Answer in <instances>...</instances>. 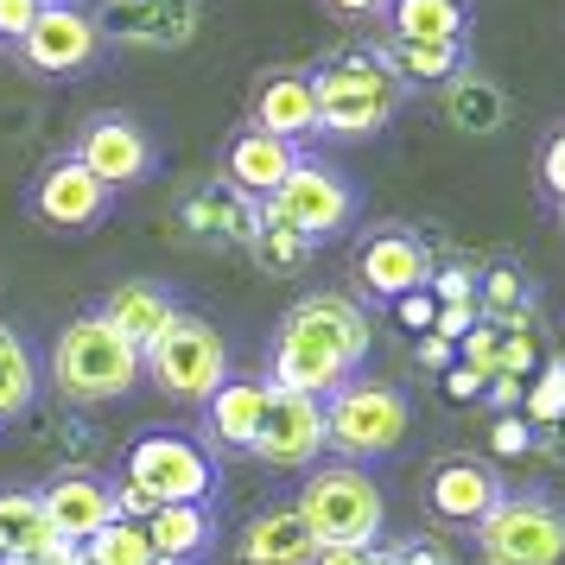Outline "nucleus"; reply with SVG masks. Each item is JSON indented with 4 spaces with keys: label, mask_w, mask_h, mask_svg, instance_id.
Returning a JSON list of instances; mask_svg holds the SVG:
<instances>
[{
    "label": "nucleus",
    "mask_w": 565,
    "mask_h": 565,
    "mask_svg": "<svg viewBox=\"0 0 565 565\" xmlns=\"http://www.w3.org/2000/svg\"><path fill=\"white\" fill-rule=\"evenodd\" d=\"M401 77L382 64V52L369 45H350V52H331L318 71H311V103H318V134H337V140H362V134H382L401 108Z\"/></svg>",
    "instance_id": "f257e3e1"
},
{
    "label": "nucleus",
    "mask_w": 565,
    "mask_h": 565,
    "mask_svg": "<svg viewBox=\"0 0 565 565\" xmlns=\"http://www.w3.org/2000/svg\"><path fill=\"white\" fill-rule=\"evenodd\" d=\"M147 382V362L134 343L108 331L96 311L71 318L52 343V387L77 407H108V401H128L134 387Z\"/></svg>",
    "instance_id": "f03ea898"
},
{
    "label": "nucleus",
    "mask_w": 565,
    "mask_h": 565,
    "mask_svg": "<svg viewBox=\"0 0 565 565\" xmlns=\"http://www.w3.org/2000/svg\"><path fill=\"white\" fill-rule=\"evenodd\" d=\"M292 509L306 514L318 546H375L382 521H387L382 489H375V477L362 463H324V470H311Z\"/></svg>",
    "instance_id": "7ed1b4c3"
},
{
    "label": "nucleus",
    "mask_w": 565,
    "mask_h": 565,
    "mask_svg": "<svg viewBox=\"0 0 565 565\" xmlns=\"http://www.w3.org/2000/svg\"><path fill=\"white\" fill-rule=\"evenodd\" d=\"M140 362H147V375H153V387L166 401H198V407H204L210 394L230 382V343H223V331H216L210 318H198V311H179V318L140 350Z\"/></svg>",
    "instance_id": "20e7f679"
},
{
    "label": "nucleus",
    "mask_w": 565,
    "mask_h": 565,
    "mask_svg": "<svg viewBox=\"0 0 565 565\" xmlns=\"http://www.w3.org/2000/svg\"><path fill=\"white\" fill-rule=\"evenodd\" d=\"M324 433H331V451H343V463H369L407 445L413 407L387 382H343L324 401Z\"/></svg>",
    "instance_id": "39448f33"
},
{
    "label": "nucleus",
    "mask_w": 565,
    "mask_h": 565,
    "mask_svg": "<svg viewBox=\"0 0 565 565\" xmlns=\"http://www.w3.org/2000/svg\"><path fill=\"white\" fill-rule=\"evenodd\" d=\"M483 565H565V509L553 495H502L477 521Z\"/></svg>",
    "instance_id": "423d86ee"
},
{
    "label": "nucleus",
    "mask_w": 565,
    "mask_h": 565,
    "mask_svg": "<svg viewBox=\"0 0 565 565\" xmlns=\"http://www.w3.org/2000/svg\"><path fill=\"white\" fill-rule=\"evenodd\" d=\"M121 477L147 489L153 502H210L216 489V458L184 433H140L121 458Z\"/></svg>",
    "instance_id": "0eeeda50"
},
{
    "label": "nucleus",
    "mask_w": 565,
    "mask_h": 565,
    "mask_svg": "<svg viewBox=\"0 0 565 565\" xmlns=\"http://www.w3.org/2000/svg\"><path fill=\"white\" fill-rule=\"evenodd\" d=\"M260 210L280 216V223H292V230L311 235V242H324V235L350 230V216H356V191H350V179H343L337 166L299 153V166L286 172V184Z\"/></svg>",
    "instance_id": "6e6552de"
},
{
    "label": "nucleus",
    "mask_w": 565,
    "mask_h": 565,
    "mask_svg": "<svg viewBox=\"0 0 565 565\" xmlns=\"http://www.w3.org/2000/svg\"><path fill=\"white\" fill-rule=\"evenodd\" d=\"M274 337L343 362L350 375H356L362 356L375 350V324H369V311H362L356 299H343V292H311V299H299V306L280 318V331Z\"/></svg>",
    "instance_id": "1a4fd4ad"
},
{
    "label": "nucleus",
    "mask_w": 565,
    "mask_h": 565,
    "mask_svg": "<svg viewBox=\"0 0 565 565\" xmlns=\"http://www.w3.org/2000/svg\"><path fill=\"white\" fill-rule=\"evenodd\" d=\"M96 52H103V26L77 0H45L32 32L13 45V57L26 64L32 77H77V71L96 64Z\"/></svg>",
    "instance_id": "9d476101"
},
{
    "label": "nucleus",
    "mask_w": 565,
    "mask_h": 565,
    "mask_svg": "<svg viewBox=\"0 0 565 565\" xmlns=\"http://www.w3.org/2000/svg\"><path fill=\"white\" fill-rule=\"evenodd\" d=\"M324 451H331L324 401L267 387V413H260V433H255V445H248V458H260L267 470H311Z\"/></svg>",
    "instance_id": "9b49d317"
},
{
    "label": "nucleus",
    "mask_w": 565,
    "mask_h": 565,
    "mask_svg": "<svg viewBox=\"0 0 565 565\" xmlns=\"http://www.w3.org/2000/svg\"><path fill=\"white\" fill-rule=\"evenodd\" d=\"M108 210H115V191L77 153H57L32 179V216L45 230H96V223H108Z\"/></svg>",
    "instance_id": "f8f14e48"
},
{
    "label": "nucleus",
    "mask_w": 565,
    "mask_h": 565,
    "mask_svg": "<svg viewBox=\"0 0 565 565\" xmlns=\"http://www.w3.org/2000/svg\"><path fill=\"white\" fill-rule=\"evenodd\" d=\"M96 26H103V39H115V45L184 52V45L204 32V7H198V0H103Z\"/></svg>",
    "instance_id": "ddd939ff"
},
{
    "label": "nucleus",
    "mask_w": 565,
    "mask_h": 565,
    "mask_svg": "<svg viewBox=\"0 0 565 565\" xmlns=\"http://www.w3.org/2000/svg\"><path fill=\"white\" fill-rule=\"evenodd\" d=\"M71 153L96 172V179L108 184V191H128V184H147L153 179V140H147V128L140 121H128V115H96V121H83L77 147Z\"/></svg>",
    "instance_id": "4468645a"
},
{
    "label": "nucleus",
    "mask_w": 565,
    "mask_h": 565,
    "mask_svg": "<svg viewBox=\"0 0 565 565\" xmlns=\"http://www.w3.org/2000/svg\"><path fill=\"white\" fill-rule=\"evenodd\" d=\"M433 280V248L419 242L413 230H375L362 235L356 248V286L369 292V299H407V292H419V286Z\"/></svg>",
    "instance_id": "2eb2a0df"
},
{
    "label": "nucleus",
    "mask_w": 565,
    "mask_h": 565,
    "mask_svg": "<svg viewBox=\"0 0 565 565\" xmlns=\"http://www.w3.org/2000/svg\"><path fill=\"white\" fill-rule=\"evenodd\" d=\"M179 230L198 235L204 248H248L260 230V204L242 198L235 184H204L179 204Z\"/></svg>",
    "instance_id": "dca6fc26"
},
{
    "label": "nucleus",
    "mask_w": 565,
    "mask_h": 565,
    "mask_svg": "<svg viewBox=\"0 0 565 565\" xmlns=\"http://www.w3.org/2000/svg\"><path fill=\"white\" fill-rule=\"evenodd\" d=\"M39 502H45V521H52V534L64 546H83L89 534H103L108 521H115V495H108L103 477H89V470H64L52 483L39 489Z\"/></svg>",
    "instance_id": "f3484780"
},
{
    "label": "nucleus",
    "mask_w": 565,
    "mask_h": 565,
    "mask_svg": "<svg viewBox=\"0 0 565 565\" xmlns=\"http://www.w3.org/2000/svg\"><path fill=\"white\" fill-rule=\"evenodd\" d=\"M292 166H299V147L280 140V134H260V128H242L230 147H223V184H235V191L255 198V204H267V198L280 191Z\"/></svg>",
    "instance_id": "a211bd4d"
},
{
    "label": "nucleus",
    "mask_w": 565,
    "mask_h": 565,
    "mask_svg": "<svg viewBox=\"0 0 565 565\" xmlns=\"http://www.w3.org/2000/svg\"><path fill=\"white\" fill-rule=\"evenodd\" d=\"M426 502H433L438 521L477 527V521L502 502V483H495V470L477 463V458H445V463H433V477H426Z\"/></svg>",
    "instance_id": "6ab92c4d"
},
{
    "label": "nucleus",
    "mask_w": 565,
    "mask_h": 565,
    "mask_svg": "<svg viewBox=\"0 0 565 565\" xmlns=\"http://www.w3.org/2000/svg\"><path fill=\"white\" fill-rule=\"evenodd\" d=\"M96 318H103L121 343L147 350V343L179 318V299H172V286H159V280H121V286H108V292H103Z\"/></svg>",
    "instance_id": "aec40b11"
},
{
    "label": "nucleus",
    "mask_w": 565,
    "mask_h": 565,
    "mask_svg": "<svg viewBox=\"0 0 565 565\" xmlns=\"http://www.w3.org/2000/svg\"><path fill=\"white\" fill-rule=\"evenodd\" d=\"M242 565H311L318 559V534L306 527V514L292 509H267L242 527V546H235Z\"/></svg>",
    "instance_id": "412c9836"
},
{
    "label": "nucleus",
    "mask_w": 565,
    "mask_h": 565,
    "mask_svg": "<svg viewBox=\"0 0 565 565\" xmlns=\"http://www.w3.org/2000/svg\"><path fill=\"white\" fill-rule=\"evenodd\" d=\"M248 128L260 134H280V140H311L318 134V103H311V77L299 71H274V77L255 83V121Z\"/></svg>",
    "instance_id": "4be33fe9"
},
{
    "label": "nucleus",
    "mask_w": 565,
    "mask_h": 565,
    "mask_svg": "<svg viewBox=\"0 0 565 565\" xmlns=\"http://www.w3.org/2000/svg\"><path fill=\"white\" fill-rule=\"evenodd\" d=\"M260 413H267V382H248V375H230L204 401V426L210 445H230V451H248L260 433Z\"/></svg>",
    "instance_id": "5701e85b"
},
{
    "label": "nucleus",
    "mask_w": 565,
    "mask_h": 565,
    "mask_svg": "<svg viewBox=\"0 0 565 565\" xmlns=\"http://www.w3.org/2000/svg\"><path fill=\"white\" fill-rule=\"evenodd\" d=\"M147 540H153L159 559L198 565V559H210V546H216V514H210L204 502H159L153 521H147Z\"/></svg>",
    "instance_id": "b1692460"
},
{
    "label": "nucleus",
    "mask_w": 565,
    "mask_h": 565,
    "mask_svg": "<svg viewBox=\"0 0 565 565\" xmlns=\"http://www.w3.org/2000/svg\"><path fill=\"white\" fill-rule=\"evenodd\" d=\"M438 108H445V121L458 134H495L509 121V96H502V83L483 77V71H470L463 64L458 77L438 83Z\"/></svg>",
    "instance_id": "393cba45"
},
{
    "label": "nucleus",
    "mask_w": 565,
    "mask_h": 565,
    "mask_svg": "<svg viewBox=\"0 0 565 565\" xmlns=\"http://www.w3.org/2000/svg\"><path fill=\"white\" fill-rule=\"evenodd\" d=\"M0 540H7V559H39V553H57L64 546L52 534V521H45L39 489H7L0 495Z\"/></svg>",
    "instance_id": "a878e982"
},
{
    "label": "nucleus",
    "mask_w": 565,
    "mask_h": 565,
    "mask_svg": "<svg viewBox=\"0 0 565 565\" xmlns=\"http://www.w3.org/2000/svg\"><path fill=\"white\" fill-rule=\"evenodd\" d=\"M394 39H433V45H463L470 7L463 0H387Z\"/></svg>",
    "instance_id": "bb28decb"
},
{
    "label": "nucleus",
    "mask_w": 565,
    "mask_h": 565,
    "mask_svg": "<svg viewBox=\"0 0 565 565\" xmlns=\"http://www.w3.org/2000/svg\"><path fill=\"white\" fill-rule=\"evenodd\" d=\"M382 64L401 77V89H438L445 77L463 71V45H433V39H387L382 45Z\"/></svg>",
    "instance_id": "cd10ccee"
},
{
    "label": "nucleus",
    "mask_w": 565,
    "mask_h": 565,
    "mask_svg": "<svg viewBox=\"0 0 565 565\" xmlns=\"http://www.w3.org/2000/svg\"><path fill=\"white\" fill-rule=\"evenodd\" d=\"M248 255H255V267L267 274V280H292V274H306V267H311L318 242H311V235H299L292 223H280V216H267V210H260V230H255V242H248Z\"/></svg>",
    "instance_id": "c85d7f7f"
},
{
    "label": "nucleus",
    "mask_w": 565,
    "mask_h": 565,
    "mask_svg": "<svg viewBox=\"0 0 565 565\" xmlns=\"http://www.w3.org/2000/svg\"><path fill=\"white\" fill-rule=\"evenodd\" d=\"M32 401H39V362H32L26 337L0 324V426L32 413Z\"/></svg>",
    "instance_id": "c756f323"
},
{
    "label": "nucleus",
    "mask_w": 565,
    "mask_h": 565,
    "mask_svg": "<svg viewBox=\"0 0 565 565\" xmlns=\"http://www.w3.org/2000/svg\"><path fill=\"white\" fill-rule=\"evenodd\" d=\"M477 311L483 318H521V311H534V286H527V274L514 267V260H489L483 274H477Z\"/></svg>",
    "instance_id": "7c9ffc66"
},
{
    "label": "nucleus",
    "mask_w": 565,
    "mask_h": 565,
    "mask_svg": "<svg viewBox=\"0 0 565 565\" xmlns=\"http://www.w3.org/2000/svg\"><path fill=\"white\" fill-rule=\"evenodd\" d=\"M77 559L83 565H159V553L140 521H108L103 534H89L77 546Z\"/></svg>",
    "instance_id": "2f4dec72"
},
{
    "label": "nucleus",
    "mask_w": 565,
    "mask_h": 565,
    "mask_svg": "<svg viewBox=\"0 0 565 565\" xmlns=\"http://www.w3.org/2000/svg\"><path fill=\"white\" fill-rule=\"evenodd\" d=\"M521 419H527V426H553V419H565V350L559 356H546L534 369V375H527V401H521Z\"/></svg>",
    "instance_id": "473e14b6"
},
{
    "label": "nucleus",
    "mask_w": 565,
    "mask_h": 565,
    "mask_svg": "<svg viewBox=\"0 0 565 565\" xmlns=\"http://www.w3.org/2000/svg\"><path fill=\"white\" fill-rule=\"evenodd\" d=\"M540 369V331H534V311L521 318H502V375H534Z\"/></svg>",
    "instance_id": "72a5a7b5"
},
{
    "label": "nucleus",
    "mask_w": 565,
    "mask_h": 565,
    "mask_svg": "<svg viewBox=\"0 0 565 565\" xmlns=\"http://www.w3.org/2000/svg\"><path fill=\"white\" fill-rule=\"evenodd\" d=\"M458 362H470L483 382L502 375V324H495V318H477V324L458 337Z\"/></svg>",
    "instance_id": "f704fd0d"
},
{
    "label": "nucleus",
    "mask_w": 565,
    "mask_h": 565,
    "mask_svg": "<svg viewBox=\"0 0 565 565\" xmlns=\"http://www.w3.org/2000/svg\"><path fill=\"white\" fill-rule=\"evenodd\" d=\"M489 451H495V458H527V451H534V426H527L521 413H495V426H489Z\"/></svg>",
    "instance_id": "c9c22d12"
},
{
    "label": "nucleus",
    "mask_w": 565,
    "mask_h": 565,
    "mask_svg": "<svg viewBox=\"0 0 565 565\" xmlns=\"http://www.w3.org/2000/svg\"><path fill=\"white\" fill-rule=\"evenodd\" d=\"M438 306H477V274L470 267H433V280H426Z\"/></svg>",
    "instance_id": "e433bc0d"
},
{
    "label": "nucleus",
    "mask_w": 565,
    "mask_h": 565,
    "mask_svg": "<svg viewBox=\"0 0 565 565\" xmlns=\"http://www.w3.org/2000/svg\"><path fill=\"white\" fill-rule=\"evenodd\" d=\"M394 318H401V331H413V337H426L438 324V299L419 286V292H407V299H394Z\"/></svg>",
    "instance_id": "4c0bfd02"
},
{
    "label": "nucleus",
    "mask_w": 565,
    "mask_h": 565,
    "mask_svg": "<svg viewBox=\"0 0 565 565\" xmlns=\"http://www.w3.org/2000/svg\"><path fill=\"white\" fill-rule=\"evenodd\" d=\"M39 7H45V0H0V45H7V52H13V45L32 32Z\"/></svg>",
    "instance_id": "58836bf2"
},
{
    "label": "nucleus",
    "mask_w": 565,
    "mask_h": 565,
    "mask_svg": "<svg viewBox=\"0 0 565 565\" xmlns=\"http://www.w3.org/2000/svg\"><path fill=\"white\" fill-rule=\"evenodd\" d=\"M375 565H451V553L433 546V540H401V546L375 553Z\"/></svg>",
    "instance_id": "ea45409f"
},
{
    "label": "nucleus",
    "mask_w": 565,
    "mask_h": 565,
    "mask_svg": "<svg viewBox=\"0 0 565 565\" xmlns=\"http://www.w3.org/2000/svg\"><path fill=\"white\" fill-rule=\"evenodd\" d=\"M540 184H546V191L565 204V128L553 134L546 147H540Z\"/></svg>",
    "instance_id": "a19ab883"
},
{
    "label": "nucleus",
    "mask_w": 565,
    "mask_h": 565,
    "mask_svg": "<svg viewBox=\"0 0 565 565\" xmlns=\"http://www.w3.org/2000/svg\"><path fill=\"white\" fill-rule=\"evenodd\" d=\"M483 394H489V407H495V413H521V401H527V382H521V375H489Z\"/></svg>",
    "instance_id": "79ce46f5"
},
{
    "label": "nucleus",
    "mask_w": 565,
    "mask_h": 565,
    "mask_svg": "<svg viewBox=\"0 0 565 565\" xmlns=\"http://www.w3.org/2000/svg\"><path fill=\"white\" fill-rule=\"evenodd\" d=\"M451 362H458V343H451V337H438V331H426V337H419V369H433V375H445Z\"/></svg>",
    "instance_id": "37998d69"
},
{
    "label": "nucleus",
    "mask_w": 565,
    "mask_h": 565,
    "mask_svg": "<svg viewBox=\"0 0 565 565\" xmlns=\"http://www.w3.org/2000/svg\"><path fill=\"white\" fill-rule=\"evenodd\" d=\"M438 382H445V394H451V401H477V394H483V375H477L470 362H451Z\"/></svg>",
    "instance_id": "c03bdc74"
},
{
    "label": "nucleus",
    "mask_w": 565,
    "mask_h": 565,
    "mask_svg": "<svg viewBox=\"0 0 565 565\" xmlns=\"http://www.w3.org/2000/svg\"><path fill=\"white\" fill-rule=\"evenodd\" d=\"M477 318H483V311H477V306H438V324H433V331H438V337H451V343H458V337L470 331Z\"/></svg>",
    "instance_id": "a18cd8bd"
},
{
    "label": "nucleus",
    "mask_w": 565,
    "mask_h": 565,
    "mask_svg": "<svg viewBox=\"0 0 565 565\" xmlns=\"http://www.w3.org/2000/svg\"><path fill=\"white\" fill-rule=\"evenodd\" d=\"M311 565H375V546H318Z\"/></svg>",
    "instance_id": "49530a36"
},
{
    "label": "nucleus",
    "mask_w": 565,
    "mask_h": 565,
    "mask_svg": "<svg viewBox=\"0 0 565 565\" xmlns=\"http://www.w3.org/2000/svg\"><path fill=\"white\" fill-rule=\"evenodd\" d=\"M534 451H540V458H553V463H565V419L534 426Z\"/></svg>",
    "instance_id": "de8ad7c7"
},
{
    "label": "nucleus",
    "mask_w": 565,
    "mask_h": 565,
    "mask_svg": "<svg viewBox=\"0 0 565 565\" xmlns=\"http://www.w3.org/2000/svg\"><path fill=\"white\" fill-rule=\"evenodd\" d=\"M337 20H382L387 13V0H324Z\"/></svg>",
    "instance_id": "09e8293b"
},
{
    "label": "nucleus",
    "mask_w": 565,
    "mask_h": 565,
    "mask_svg": "<svg viewBox=\"0 0 565 565\" xmlns=\"http://www.w3.org/2000/svg\"><path fill=\"white\" fill-rule=\"evenodd\" d=\"M0 565H83L77 546H57V553H39V559H0Z\"/></svg>",
    "instance_id": "8fccbe9b"
},
{
    "label": "nucleus",
    "mask_w": 565,
    "mask_h": 565,
    "mask_svg": "<svg viewBox=\"0 0 565 565\" xmlns=\"http://www.w3.org/2000/svg\"><path fill=\"white\" fill-rule=\"evenodd\" d=\"M559 230H565V204H559Z\"/></svg>",
    "instance_id": "3c124183"
},
{
    "label": "nucleus",
    "mask_w": 565,
    "mask_h": 565,
    "mask_svg": "<svg viewBox=\"0 0 565 565\" xmlns=\"http://www.w3.org/2000/svg\"><path fill=\"white\" fill-rule=\"evenodd\" d=\"M0 559H7V540H0Z\"/></svg>",
    "instance_id": "603ef678"
},
{
    "label": "nucleus",
    "mask_w": 565,
    "mask_h": 565,
    "mask_svg": "<svg viewBox=\"0 0 565 565\" xmlns=\"http://www.w3.org/2000/svg\"><path fill=\"white\" fill-rule=\"evenodd\" d=\"M159 565H172V559H159Z\"/></svg>",
    "instance_id": "864d4df0"
}]
</instances>
